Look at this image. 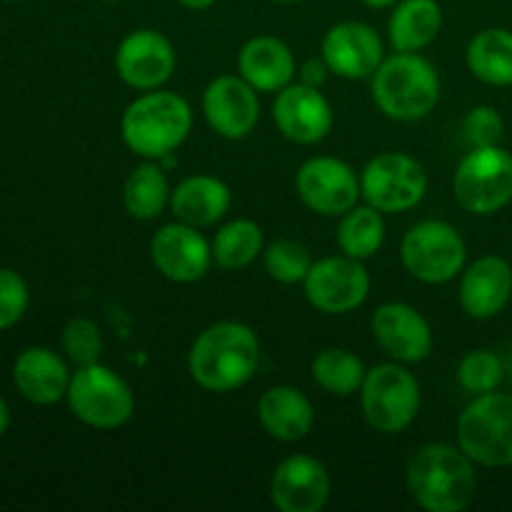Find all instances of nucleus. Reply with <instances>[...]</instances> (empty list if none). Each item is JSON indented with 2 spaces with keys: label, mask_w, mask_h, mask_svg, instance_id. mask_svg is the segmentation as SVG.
<instances>
[{
  "label": "nucleus",
  "mask_w": 512,
  "mask_h": 512,
  "mask_svg": "<svg viewBox=\"0 0 512 512\" xmlns=\"http://www.w3.org/2000/svg\"><path fill=\"white\" fill-rule=\"evenodd\" d=\"M258 418L265 433L283 443H298L313 430L315 413L310 400L290 385H275L258 400Z\"/></svg>",
  "instance_id": "21"
},
{
  "label": "nucleus",
  "mask_w": 512,
  "mask_h": 512,
  "mask_svg": "<svg viewBox=\"0 0 512 512\" xmlns=\"http://www.w3.org/2000/svg\"><path fill=\"white\" fill-rule=\"evenodd\" d=\"M203 113L215 133L240 140L258 125L260 103L255 88L243 75H220L205 88Z\"/></svg>",
  "instance_id": "14"
},
{
  "label": "nucleus",
  "mask_w": 512,
  "mask_h": 512,
  "mask_svg": "<svg viewBox=\"0 0 512 512\" xmlns=\"http://www.w3.org/2000/svg\"><path fill=\"white\" fill-rule=\"evenodd\" d=\"M303 283L310 305L328 315H343L360 308L370 293L368 270L350 255L318 260Z\"/></svg>",
  "instance_id": "11"
},
{
  "label": "nucleus",
  "mask_w": 512,
  "mask_h": 512,
  "mask_svg": "<svg viewBox=\"0 0 512 512\" xmlns=\"http://www.w3.org/2000/svg\"><path fill=\"white\" fill-rule=\"evenodd\" d=\"M458 443L485 468L512 465V395L495 390L478 395L460 415Z\"/></svg>",
  "instance_id": "5"
},
{
  "label": "nucleus",
  "mask_w": 512,
  "mask_h": 512,
  "mask_svg": "<svg viewBox=\"0 0 512 512\" xmlns=\"http://www.w3.org/2000/svg\"><path fill=\"white\" fill-rule=\"evenodd\" d=\"M363 3L368 5V8H388V5L400 3V0H363Z\"/></svg>",
  "instance_id": "39"
},
{
  "label": "nucleus",
  "mask_w": 512,
  "mask_h": 512,
  "mask_svg": "<svg viewBox=\"0 0 512 512\" xmlns=\"http://www.w3.org/2000/svg\"><path fill=\"white\" fill-rule=\"evenodd\" d=\"M325 78V68L320 63H308L305 65V83L308 85H318L323 83Z\"/></svg>",
  "instance_id": "36"
},
{
  "label": "nucleus",
  "mask_w": 512,
  "mask_h": 512,
  "mask_svg": "<svg viewBox=\"0 0 512 512\" xmlns=\"http://www.w3.org/2000/svg\"><path fill=\"white\" fill-rule=\"evenodd\" d=\"M8 423H10V413H8V405H5V400L0 398V435L8 430Z\"/></svg>",
  "instance_id": "38"
},
{
  "label": "nucleus",
  "mask_w": 512,
  "mask_h": 512,
  "mask_svg": "<svg viewBox=\"0 0 512 512\" xmlns=\"http://www.w3.org/2000/svg\"><path fill=\"white\" fill-rule=\"evenodd\" d=\"M20 395L35 405H53L68 395L70 375L63 360L48 348H28L13 368Z\"/></svg>",
  "instance_id": "23"
},
{
  "label": "nucleus",
  "mask_w": 512,
  "mask_h": 512,
  "mask_svg": "<svg viewBox=\"0 0 512 512\" xmlns=\"http://www.w3.org/2000/svg\"><path fill=\"white\" fill-rule=\"evenodd\" d=\"M118 75L135 90H155L173 75L175 48L158 30H133L115 53Z\"/></svg>",
  "instance_id": "15"
},
{
  "label": "nucleus",
  "mask_w": 512,
  "mask_h": 512,
  "mask_svg": "<svg viewBox=\"0 0 512 512\" xmlns=\"http://www.w3.org/2000/svg\"><path fill=\"white\" fill-rule=\"evenodd\" d=\"M373 98L393 120H420L433 113L440 80L433 65L415 53H395L373 73Z\"/></svg>",
  "instance_id": "4"
},
{
  "label": "nucleus",
  "mask_w": 512,
  "mask_h": 512,
  "mask_svg": "<svg viewBox=\"0 0 512 512\" xmlns=\"http://www.w3.org/2000/svg\"><path fill=\"white\" fill-rule=\"evenodd\" d=\"M455 200L473 215H493L512 200V155L500 145L473 148L453 178Z\"/></svg>",
  "instance_id": "7"
},
{
  "label": "nucleus",
  "mask_w": 512,
  "mask_h": 512,
  "mask_svg": "<svg viewBox=\"0 0 512 512\" xmlns=\"http://www.w3.org/2000/svg\"><path fill=\"white\" fill-rule=\"evenodd\" d=\"M123 203L133 218L153 220L170 203V188L160 165H138L125 180Z\"/></svg>",
  "instance_id": "27"
},
{
  "label": "nucleus",
  "mask_w": 512,
  "mask_h": 512,
  "mask_svg": "<svg viewBox=\"0 0 512 512\" xmlns=\"http://www.w3.org/2000/svg\"><path fill=\"white\" fill-rule=\"evenodd\" d=\"M28 308V285L13 270H0V330H8Z\"/></svg>",
  "instance_id": "35"
},
{
  "label": "nucleus",
  "mask_w": 512,
  "mask_h": 512,
  "mask_svg": "<svg viewBox=\"0 0 512 512\" xmlns=\"http://www.w3.org/2000/svg\"><path fill=\"white\" fill-rule=\"evenodd\" d=\"M150 258L158 273H163L173 283H195L210 270L213 248L198 233V228L178 220V223L163 225L153 235Z\"/></svg>",
  "instance_id": "13"
},
{
  "label": "nucleus",
  "mask_w": 512,
  "mask_h": 512,
  "mask_svg": "<svg viewBox=\"0 0 512 512\" xmlns=\"http://www.w3.org/2000/svg\"><path fill=\"white\" fill-rule=\"evenodd\" d=\"M275 3H300V0H275Z\"/></svg>",
  "instance_id": "40"
},
{
  "label": "nucleus",
  "mask_w": 512,
  "mask_h": 512,
  "mask_svg": "<svg viewBox=\"0 0 512 512\" xmlns=\"http://www.w3.org/2000/svg\"><path fill=\"white\" fill-rule=\"evenodd\" d=\"M63 348L78 368L98 363L103 348L98 325L88 318H73L63 330Z\"/></svg>",
  "instance_id": "33"
},
{
  "label": "nucleus",
  "mask_w": 512,
  "mask_h": 512,
  "mask_svg": "<svg viewBox=\"0 0 512 512\" xmlns=\"http://www.w3.org/2000/svg\"><path fill=\"white\" fill-rule=\"evenodd\" d=\"M323 60L340 78H368L383 63V40L375 28L355 20L333 25L323 40Z\"/></svg>",
  "instance_id": "19"
},
{
  "label": "nucleus",
  "mask_w": 512,
  "mask_h": 512,
  "mask_svg": "<svg viewBox=\"0 0 512 512\" xmlns=\"http://www.w3.org/2000/svg\"><path fill=\"white\" fill-rule=\"evenodd\" d=\"M230 208V190L223 180L213 175H193L185 178L170 193V210L175 218L193 228H208L218 223Z\"/></svg>",
  "instance_id": "24"
},
{
  "label": "nucleus",
  "mask_w": 512,
  "mask_h": 512,
  "mask_svg": "<svg viewBox=\"0 0 512 512\" xmlns=\"http://www.w3.org/2000/svg\"><path fill=\"white\" fill-rule=\"evenodd\" d=\"M313 380L328 393L348 398L363 388L365 368L350 350L328 348L313 360Z\"/></svg>",
  "instance_id": "30"
},
{
  "label": "nucleus",
  "mask_w": 512,
  "mask_h": 512,
  "mask_svg": "<svg viewBox=\"0 0 512 512\" xmlns=\"http://www.w3.org/2000/svg\"><path fill=\"white\" fill-rule=\"evenodd\" d=\"M273 118L280 133L300 145L320 143L333 128V108L315 85H285L273 103Z\"/></svg>",
  "instance_id": "16"
},
{
  "label": "nucleus",
  "mask_w": 512,
  "mask_h": 512,
  "mask_svg": "<svg viewBox=\"0 0 512 512\" xmlns=\"http://www.w3.org/2000/svg\"><path fill=\"white\" fill-rule=\"evenodd\" d=\"M263 250V230L253 220H233L223 225L213 240V260L223 270H240Z\"/></svg>",
  "instance_id": "29"
},
{
  "label": "nucleus",
  "mask_w": 512,
  "mask_h": 512,
  "mask_svg": "<svg viewBox=\"0 0 512 512\" xmlns=\"http://www.w3.org/2000/svg\"><path fill=\"white\" fill-rule=\"evenodd\" d=\"M310 268H313L310 250L303 243H295V240H278L265 253V270L278 283H303Z\"/></svg>",
  "instance_id": "31"
},
{
  "label": "nucleus",
  "mask_w": 512,
  "mask_h": 512,
  "mask_svg": "<svg viewBox=\"0 0 512 512\" xmlns=\"http://www.w3.org/2000/svg\"><path fill=\"white\" fill-rule=\"evenodd\" d=\"M260 363V345L243 323H218L198 335L188 355L190 378L210 393H230L248 383Z\"/></svg>",
  "instance_id": "1"
},
{
  "label": "nucleus",
  "mask_w": 512,
  "mask_h": 512,
  "mask_svg": "<svg viewBox=\"0 0 512 512\" xmlns=\"http://www.w3.org/2000/svg\"><path fill=\"white\" fill-rule=\"evenodd\" d=\"M363 415L378 433L393 435L408 428L420 410V385L395 363L375 365L363 380Z\"/></svg>",
  "instance_id": "8"
},
{
  "label": "nucleus",
  "mask_w": 512,
  "mask_h": 512,
  "mask_svg": "<svg viewBox=\"0 0 512 512\" xmlns=\"http://www.w3.org/2000/svg\"><path fill=\"white\" fill-rule=\"evenodd\" d=\"M443 28L438 0H400L390 15V43L398 53H415L433 43Z\"/></svg>",
  "instance_id": "25"
},
{
  "label": "nucleus",
  "mask_w": 512,
  "mask_h": 512,
  "mask_svg": "<svg viewBox=\"0 0 512 512\" xmlns=\"http://www.w3.org/2000/svg\"><path fill=\"white\" fill-rule=\"evenodd\" d=\"M465 138L473 148H490L503 138V118L493 105H478L468 113L463 123Z\"/></svg>",
  "instance_id": "34"
},
{
  "label": "nucleus",
  "mask_w": 512,
  "mask_h": 512,
  "mask_svg": "<svg viewBox=\"0 0 512 512\" xmlns=\"http://www.w3.org/2000/svg\"><path fill=\"white\" fill-rule=\"evenodd\" d=\"M428 175L405 153H380L360 175V193L380 213H403L425 198Z\"/></svg>",
  "instance_id": "10"
},
{
  "label": "nucleus",
  "mask_w": 512,
  "mask_h": 512,
  "mask_svg": "<svg viewBox=\"0 0 512 512\" xmlns=\"http://www.w3.org/2000/svg\"><path fill=\"white\" fill-rule=\"evenodd\" d=\"M240 75L260 93H275L290 85L295 75V58L288 45L270 35L248 40L238 55Z\"/></svg>",
  "instance_id": "22"
},
{
  "label": "nucleus",
  "mask_w": 512,
  "mask_h": 512,
  "mask_svg": "<svg viewBox=\"0 0 512 512\" xmlns=\"http://www.w3.org/2000/svg\"><path fill=\"white\" fill-rule=\"evenodd\" d=\"M385 240V223L378 208H353L343 215L338 228V245L345 255L355 260L373 258Z\"/></svg>",
  "instance_id": "28"
},
{
  "label": "nucleus",
  "mask_w": 512,
  "mask_h": 512,
  "mask_svg": "<svg viewBox=\"0 0 512 512\" xmlns=\"http://www.w3.org/2000/svg\"><path fill=\"white\" fill-rule=\"evenodd\" d=\"M370 328L380 348L400 363H420L433 350V330L428 320L405 303L380 305Z\"/></svg>",
  "instance_id": "18"
},
{
  "label": "nucleus",
  "mask_w": 512,
  "mask_h": 512,
  "mask_svg": "<svg viewBox=\"0 0 512 512\" xmlns=\"http://www.w3.org/2000/svg\"><path fill=\"white\" fill-rule=\"evenodd\" d=\"M512 295V268L500 255L475 260L460 280V305L470 318H495Z\"/></svg>",
  "instance_id": "20"
},
{
  "label": "nucleus",
  "mask_w": 512,
  "mask_h": 512,
  "mask_svg": "<svg viewBox=\"0 0 512 512\" xmlns=\"http://www.w3.org/2000/svg\"><path fill=\"white\" fill-rule=\"evenodd\" d=\"M408 488L415 503L430 512H460L478 493L473 460L463 448L433 443L420 448L408 463Z\"/></svg>",
  "instance_id": "2"
},
{
  "label": "nucleus",
  "mask_w": 512,
  "mask_h": 512,
  "mask_svg": "<svg viewBox=\"0 0 512 512\" xmlns=\"http://www.w3.org/2000/svg\"><path fill=\"white\" fill-rule=\"evenodd\" d=\"M193 128V110L178 93H145L123 115V140L133 153L160 160L173 153Z\"/></svg>",
  "instance_id": "3"
},
{
  "label": "nucleus",
  "mask_w": 512,
  "mask_h": 512,
  "mask_svg": "<svg viewBox=\"0 0 512 512\" xmlns=\"http://www.w3.org/2000/svg\"><path fill=\"white\" fill-rule=\"evenodd\" d=\"M68 405L90 428L115 430L133 418L135 395L118 373L93 363L78 368L70 378Z\"/></svg>",
  "instance_id": "6"
},
{
  "label": "nucleus",
  "mask_w": 512,
  "mask_h": 512,
  "mask_svg": "<svg viewBox=\"0 0 512 512\" xmlns=\"http://www.w3.org/2000/svg\"><path fill=\"white\" fill-rule=\"evenodd\" d=\"M403 265L413 278L440 285L453 280L465 265V243L453 225L443 220H423L403 238Z\"/></svg>",
  "instance_id": "9"
},
{
  "label": "nucleus",
  "mask_w": 512,
  "mask_h": 512,
  "mask_svg": "<svg viewBox=\"0 0 512 512\" xmlns=\"http://www.w3.org/2000/svg\"><path fill=\"white\" fill-rule=\"evenodd\" d=\"M178 3L185 5V8H190V10H205V8H210L215 0H178Z\"/></svg>",
  "instance_id": "37"
},
{
  "label": "nucleus",
  "mask_w": 512,
  "mask_h": 512,
  "mask_svg": "<svg viewBox=\"0 0 512 512\" xmlns=\"http://www.w3.org/2000/svg\"><path fill=\"white\" fill-rule=\"evenodd\" d=\"M300 200L320 215H345L355 208L360 193L358 175L338 158H310L295 178Z\"/></svg>",
  "instance_id": "12"
},
{
  "label": "nucleus",
  "mask_w": 512,
  "mask_h": 512,
  "mask_svg": "<svg viewBox=\"0 0 512 512\" xmlns=\"http://www.w3.org/2000/svg\"><path fill=\"white\" fill-rule=\"evenodd\" d=\"M468 68L488 85H512V33L488 28L468 45Z\"/></svg>",
  "instance_id": "26"
},
{
  "label": "nucleus",
  "mask_w": 512,
  "mask_h": 512,
  "mask_svg": "<svg viewBox=\"0 0 512 512\" xmlns=\"http://www.w3.org/2000/svg\"><path fill=\"white\" fill-rule=\"evenodd\" d=\"M503 360L493 350H473L458 365V380L468 393H493L503 380Z\"/></svg>",
  "instance_id": "32"
},
{
  "label": "nucleus",
  "mask_w": 512,
  "mask_h": 512,
  "mask_svg": "<svg viewBox=\"0 0 512 512\" xmlns=\"http://www.w3.org/2000/svg\"><path fill=\"white\" fill-rule=\"evenodd\" d=\"M270 498L283 512H320L330 498V475L310 455H293L275 468Z\"/></svg>",
  "instance_id": "17"
}]
</instances>
